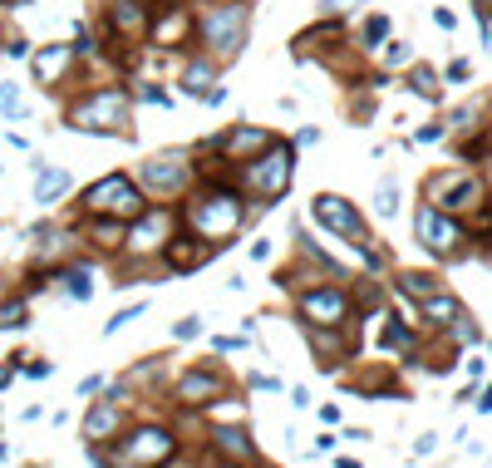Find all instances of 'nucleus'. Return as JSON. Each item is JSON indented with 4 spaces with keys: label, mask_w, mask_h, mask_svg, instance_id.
<instances>
[{
    "label": "nucleus",
    "mask_w": 492,
    "mask_h": 468,
    "mask_svg": "<svg viewBox=\"0 0 492 468\" xmlns=\"http://www.w3.org/2000/svg\"><path fill=\"white\" fill-rule=\"evenodd\" d=\"M187 222H192V232H197V242H207L217 251L226 237H236V227L246 222V208L232 188H202V193L187 202Z\"/></svg>",
    "instance_id": "nucleus-1"
},
{
    "label": "nucleus",
    "mask_w": 492,
    "mask_h": 468,
    "mask_svg": "<svg viewBox=\"0 0 492 468\" xmlns=\"http://www.w3.org/2000/svg\"><path fill=\"white\" fill-rule=\"evenodd\" d=\"M291 173H296V158H291V148L286 143H271V148H261L256 158H246L242 163V188L246 193H256V198H266V202H276L291 188Z\"/></svg>",
    "instance_id": "nucleus-2"
},
{
    "label": "nucleus",
    "mask_w": 492,
    "mask_h": 468,
    "mask_svg": "<svg viewBox=\"0 0 492 468\" xmlns=\"http://www.w3.org/2000/svg\"><path fill=\"white\" fill-rule=\"evenodd\" d=\"M69 128L84 134H124L128 128V94L124 89H94L69 109Z\"/></svg>",
    "instance_id": "nucleus-3"
},
{
    "label": "nucleus",
    "mask_w": 492,
    "mask_h": 468,
    "mask_svg": "<svg viewBox=\"0 0 492 468\" xmlns=\"http://www.w3.org/2000/svg\"><path fill=\"white\" fill-rule=\"evenodd\" d=\"M84 212H94V218H114V222H134L143 212V193L134 188V178H124V173L99 178V183L84 193Z\"/></svg>",
    "instance_id": "nucleus-4"
},
{
    "label": "nucleus",
    "mask_w": 492,
    "mask_h": 468,
    "mask_svg": "<svg viewBox=\"0 0 492 468\" xmlns=\"http://www.w3.org/2000/svg\"><path fill=\"white\" fill-rule=\"evenodd\" d=\"M177 453V443L167 429H134V434L124 439V449H114V459H104V468H158Z\"/></svg>",
    "instance_id": "nucleus-5"
},
{
    "label": "nucleus",
    "mask_w": 492,
    "mask_h": 468,
    "mask_svg": "<svg viewBox=\"0 0 492 468\" xmlns=\"http://www.w3.org/2000/svg\"><path fill=\"white\" fill-rule=\"evenodd\" d=\"M202 40H207L212 55H236L246 40V5H217L197 20Z\"/></svg>",
    "instance_id": "nucleus-6"
},
{
    "label": "nucleus",
    "mask_w": 492,
    "mask_h": 468,
    "mask_svg": "<svg viewBox=\"0 0 492 468\" xmlns=\"http://www.w3.org/2000/svg\"><path fill=\"white\" fill-rule=\"evenodd\" d=\"M483 202V183L473 173H438L428 178V208L438 212H467Z\"/></svg>",
    "instance_id": "nucleus-7"
},
{
    "label": "nucleus",
    "mask_w": 492,
    "mask_h": 468,
    "mask_svg": "<svg viewBox=\"0 0 492 468\" xmlns=\"http://www.w3.org/2000/svg\"><path fill=\"white\" fill-rule=\"evenodd\" d=\"M414 227H418V242H424L434 257H458V242H463V227L448 218V212H438V208H418V218H414Z\"/></svg>",
    "instance_id": "nucleus-8"
},
{
    "label": "nucleus",
    "mask_w": 492,
    "mask_h": 468,
    "mask_svg": "<svg viewBox=\"0 0 492 468\" xmlns=\"http://www.w3.org/2000/svg\"><path fill=\"white\" fill-rule=\"evenodd\" d=\"M138 178H143V188L148 193H183V188L192 183V168L183 163V153H163V158H148L138 168Z\"/></svg>",
    "instance_id": "nucleus-9"
},
{
    "label": "nucleus",
    "mask_w": 492,
    "mask_h": 468,
    "mask_svg": "<svg viewBox=\"0 0 492 468\" xmlns=\"http://www.w3.org/2000/svg\"><path fill=\"white\" fill-rule=\"evenodd\" d=\"M310 218H316L320 227H330V232L350 237V242H365V227H359V212H355L345 198H335V193H320L316 202H310Z\"/></svg>",
    "instance_id": "nucleus-10"
},
{
    "label": "nucleus",
    "mask_w": 492,
    "mask_h": 468,
    "mask_svg": "<svg viewBox=\"0 0 492 468\" xmlns=\"http://www.w3.org/2000/svg\"><path fill=\"white\" fill-rule=\"evenodd\" d=\"M192 30H197V15L187 5H158V15H153V40L163 50H183L192 40Z\"/></svg>",
    "instance_id": "nucleus-11"
},
{
    "label": "nucleus",
    "mask_w": 492,
    "mask_h": 468,
    "mask_svg": "<svg viewBox=\"0 0 492 468\" xmlns=\"http://www.w3.org/2000/svg\"><path fill=\"white\" fill-rule=\"evenodd\" d=\"M167 227H173V212H138L134 218V227H128V251H163V242H167Z\"/></svg>",
    "instance_id": "nucleus-12"
},
{
    "label": "nucleus",
    "mask_w": 492,
    "mask_h": 468,
    "mask_svg": "<svg viewBox=\"0 0 492 468\" xmlns=\"http://www.w3.org/2000/svg\"><path fill=\"white\" fill-rule=\"evenodd\" d=\"M345 310H350L345 291H330V286H320V291H306L301 296V316L316 320V326H345Z\"/></svg>",
    "instance_id": "nucleus-13"
},
{
    "label": "nucleus",
    "mask_w": 492,
    "mask_h": 468,
    "mask_svg": "<svg viewBox=\"0 0 492 468\" xmlns=\"http://www.w3.org/2000/svg\"><path fill=\"white\" fill-rule=\"evenodd\" d=\"M75 59H79V50L75 45H45L40 55H35V84H45V89H55L59 79L75 69Z\"/></svg>",
    "instance_id": "nucleus-14"
},
{
    "label": "nucleus",
    "mask_w": 492,
    "mask_h": 468,
    "mask_svg": "<svg viewBox=\"0 0 492 468\" xmlns=\"http://www.w3.org/2000/svg\"><path fill=\"white\" fill-rule=\"evenodd\" d=\"M222 390H226V380L217 370H187L183 385H177V394H183L187 404H202V410H207L212 400H222Z\"/></svg>",
    "instance_id": "nucleus-15"
},
{
    "label": "nucleus",
    "mask_w": 492,
    "mask_h": 468,
    "mask_svg": "<svg viewBox=\"0 0 492 468\" xmlns=\"http://www.w3.org/2000/svg\"><path fill=\"white\" fill-rule=\"evenodd\" d=\"M271 134H266V128H232V134H226L222 138V148H226V158H232V163H246V158H256V153L261 148H271Z\"/></svg>",
    "instance_id": "nucleus-16"
},
{
    "label": "nucleus",
    "mask_w": 492,
    "mask_h": 468,
    "mask_svg": "<svg viewBox=\"0 0 492 468\" xmlns=\"http://www.w3.org/2000/svg\"><path fill=\"white\" fill-rule=\"evenodd\" d=\"M163 257H167V267H173V271H192V267H202V261L212 257V247H192V237H167Z\"/></svg>",
    "instance_id": "nucleus-17"
},
{
    "label": "nucleus",
    "mask_w": 492,
    "mask_h": 468,
    "mask_svg": "<svg viewBox=\"0 0 492 468\" xmlns=\"http://www.w3.org/2000/svg\"><path fill=\"white\" fill-rule=\"evenodd\" d=\"M212 449H217L222 459H236V463H256V443L246 439V429H217V434H212Z\"/></svg>",
    "instance_id": "nucleus-18"
},
{
    "label": "nucleus",
    "mask_w": 492,
    "mask_h": 468,
    "mask_svg": "<svg viewBox=\"0 0 492 468\" xmlns=\"http://www.w3.org/2000/svg\"><path fill=\"white\" fill-rule=\"evenodd\" d=\"M109 30L118 35V40H138V35L148 30V20H143V5H138V0H118L114 15H109Z\"/></svg>",
    "instance_id": "nucleus-19"
},
{
    "label": "nucleus",
    "mask_w": 492,
    "mask_h": 468,
    "mask_svg": "<svg viewBox=\"0 0 492 468\" xmlns=\"http://www.w3.org/2000/svg\"><path fill=\"white\" fill-rule=\"evenodd\" d=\"M114 429H118V400H104L99 410H94L89 419H84V439H89V443L109 439Z\"/></svg>",
    "instance_id": "nucleus-20"
},
{
    "label": "nucleus",
    "mask_w": 492,
    "mask_h": 468,
    "mask_svg": "<svg viewBox=\"0 0 492 468\" xmlns=\"http://www.w3.org/2000/svg\"><path fill=\"white\" fill-rule=\"evenodd\" d=\"M69 188V173L65 168H45V163H35V202H55L59 193Z\"/></svg>",
    "instance_id": "nucleus-21"
},
{
    "label": "nucleus",
    "mask_w": 492,
    "mask_h": 468,
    "mask_svg": "<svg viewBox=\"0 0 492 468\" xmlns=\"http://www.w3.org/2000/svg\"><path fill=\"white\" fill-rule=\"evenodd\" d=\"M424 316L434 320V326H453V320L463 316V306L453 301L448 291H434V296H424Z\"/></svg>",
    "instance_id": "nucleus-22"
},
{
    "label": "nucleus",
    "mask_w": 492,
    "mask_h": 468,
    "mask_svg": "<svg viewBox=\"0 0 492 468\" xmlns=\"http://www.w3.org/2000/svg\"><path fill=\"white\" fill-rule=\"evenodd\" d=\"M409 89L418 94V99H443V89H438V75H434V69H428V65H414L409 69Z\"/></svg>",
    "instance_id": "nucleus-23"
},
{
    "label": "nucleus",
    "mask_w": 492,
    "mask_h": 468,
    "mask_svg": "<svg viewBox=\"0 0 492 468\" xmlns=\"http://www.w3.org/2000/svg\"><path fill=\"white\" fill-rule=\"evenodd\" d=\"M212 75H217V69H212L207 59H202V65H187V75H183V94H192V99H197V94H212Z\"/></svg>",
    "instance_id": "nucleus-24"
},
{
    "label": "nucleus",
    "mask_w": 492,
    "mask_h": 468,
    "mask_svg": "<svg viewBox=\"0 0 492 468\" xmlns=\"http://www.w3.org/2000/svg\"><path fill=\"white\" fill-rule=\"evenodd\" d=\"M65 281H69V296H75V301H89V296H94V281H89V271H84V267H69Z\"/></svg>",
    "instance_id": "nucleus-25"
},
{
    "label": "nucleus",
    "mask_w": 492,
    "mask_h": 468,
    "mask_svg": "<svg viewBox=\"0 0 492 468\" xmlns=\"http://www.w3.org/2000/svg\"><path fill=\"white\" fill-rule=\"evenodd\" d=\"M399 286H404V291H409V296H418V301H424V296H434V291H438V281H434V276H418V271L399 276Z\"/></svg>",
    "instance_id": "nucleus-26"
},
{
    "label": "nucleus",
    "mask_w": 492,
    "mask_h": 468,
    "mask_svg": "<svg viewBox=\"0 0 492 468\" xmlns=\"http://www.w3.org/2000/svg\"><path fill=\"white\" fill-rule=\"evenodd\" d=\"M394 208H399V188H394V183H379V188H375V212H379V218H394Z\"/></svg>",
    "instance_id": "nucleus-27"
},
{
    "label": "nucleus",
    "mask_w": 492,
    "mask_h": 468,
    "mask_svg": "<svg viewBox=\"0 0 492 468\" xmlns=\"http://www.w3.org/2000/svg\"><path fill=\"white\" fill-rule=\"evenodd\" d=\"M89 232H94V242H99V247H118V242H124V222H94Z\"/></svg>",
    "instance_id": "nucleus-28"
},
{
    "label": "nucleus",
    "mask_w": 492,
    "mask_h": 468,
    "mask_svg": "<svg viewBox=\"0 0 492 468\" xmlns=\"http://www.w3.org/2000/svg\"><path fill=\"white\" fill-rule=\"evenodd\" d=\"M384 40H389V20H384V15H369V20H365V50H375V45H384Z\"/></svg>",
    "instance_id": "nucleus-29"
},
{
    "label": "nucleus",
    "mask_w": 492,
    "mask_h": 468,
    "mask_svg": "<svg viewBox=\"0 0 492 468\" xmlns=\"http://www.w3.org/2000/svg\"><path fill=\"white\" fill-rule=\"evenodd\" d=\"M379 341H384V351H409L414 335H409V326H384Z\"/></svg>",
    "instance_id": "nucleus-30"
},
{
    "label": "nucleus",
    "mask_w": 492,
    "mask_h": 468,
    "mask_svg": "<svg viewBox=\"0 0 492 468\" xmlns=\"http://www.w3.org/2000/svg\"><path fill=\"white\" fill-rule=\"evenodd\" d=\"M25 326V301H5L0 306V331H15Z\"/></svg>",
    "instance_id": "nucleus-31"
},
{
    "label": "nucleus",
    "mask_w": 492,
    "mask_h": 468,
    "mask_svg": "<svg viewBox=\"0 0 492 468\" xmlns=\"http://www.w3.org/2000/svg\"><path fill=\"white\" fill-rule=\"evenodd\" d=\"M0 109H5L10 118H20V94H15V84H0Z\"/></svg>",
    "instance_id": "nucleus-32"
},
{
    "label": "nucleus",
    "mask_w": 492,
    "mask_h": 468,
    "mask_svg": "<svg viewBox=\"0 0 492 468\" xmlns=\"http://www.w3.org/2000/svg\"><path fill=\"white\" fill-rule=\"evenodd\" d=\"M202 331V320L197 316H187V320H177V341H192V335Z\"/></svg>",
    "instance_id": "nucleus-33"
},
{
    "label": "nucleus",
    "mask_w": 492,
    "mask_h": 468,
    "mask_svg": "<svg viewBox=\"0 0 492 468\" xmlns=\"http://www.w3.org/2000/svg\"><path fill=\"white\" fill-rule=\"evenodd\" d=\"M138 310H143V306H128V310H118V316H114V320H109V326H104V331H109V335H114L118 326H128V320H134V316H138Z\"/></svg>",
    "instance_id": "nucleus-34"
},
{
    "label": "nucleus",
    "mask_w": 492,
    "mask_h": 468,
    "mask_svg": "<svg viewBox=\"0 0 492 468\" xmlns=\"http://www.w3.org/2000/svg\"><path fill=\"white\" fill-rule=\"evenodd\" d=\"M5 55H10V59H30V45H25V40H10Z\"/></svg>",
    "instance_id": "nucleus-35"
},
{
    "label": "nucleus",
    "mask_w": 492,
    "mask_h": 468,
    "mask_svg": "<svg viewBox=\"0 0 492 468\" xmlns=\"http://www.w3.org/2000/svg\"><path fill=\"white\" fill-rule=\"evenodd\" d=\"M384 59H389V65H404V59H409V50H404V45H389V50H384Z\"/></svg>",
    "instance_id": "nucleus-36"
},
{
    "label": "nucleus",
    "mask_w": 492,
    "mask_h": 468,
    "mask_svg": "<svg viewBox=\"0 0 492 468\" xmlns=\"http://www.w3.org/2000/svg\"><path fill=\"white\" fill-rule=\"evenodd\" d=\"M350 5H359V0H326V10H330V15H340V10H350Z\"/></svg>",
    "instance_id": "nucleus-37"
},
{
    "label": "nucleus",
    "mask_w": 492,
    "mask_h": 468,
    "mask_svg": "<svg viewBox=\"0 0 492 468\" xmlns=\"http://www.w3.org/2000/svg\"><path fill=\"white\" fill-rule=\"evenodd\" d=\"M477 410H483V414H487V410H492V390H487V394H483V400H477Z\"/></svg>",
    "instance_id": "nucleus-38"
},
{
    "label": "nucleus",
    "mask_w": 492,
    "mask_h": 468,
    "mask_svg": "<svg viewBox=\"0 0 492 468\" xmlns=\"http://www.w3.org/2000/svg\"><path fill=\"white\" fill-rule=\"evenodd\" d=\"M487 40H492V25H487Z\"/></svg>",
    "instance_id": "nucleus-39"
}]
</instances>
